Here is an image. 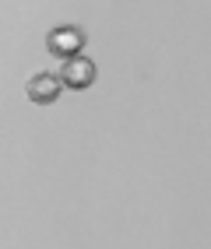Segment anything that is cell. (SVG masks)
<instances>
[{
    "label": "cell",
    "mask_w": 211,
    "mask_h": 249,
    "mask_svg": "<svg viewBox=\"0 0 211 249\" xmlns=\"http://www.w3.org/2000/svg\"><path fill=\"white\" fill-rule=\"evenodd\" d=\"M60 88H63V81L57 74H36L28 81V98L39 102V106H50V102L60 98Z\"/></svg>",
    "instance_id": "obj_3"
},
{
    "label": "cell",
    "mask_w": 211,
    "mask_h": 249,
    "mask_svg": "<svg viewBox=\"0 0 211 249\" xmlns=\"http://www.w3.org/2000/svg\"><path fill=\"white\" fill-rule=\"evenodd\" d=\"M81 49H85V32L77 25H60L50 32V53L53 56L74 60V56H81Z\"/></svg>",
    "instance_id": "obj_1"
},
{
    "label": "cell",
    "mask_w": 211,
    "mask_h": 249,
    "mask_svg": "<svg viewBox=\"0 0 211 249\" xmlns=\"http://www.w3.org/2000/svg\"><path fill=\"white\" fill-rule=\"evenodd\" d=\"M60 81L67 88H88L95 81V63L88 56H74V60H63V71H60Z\"/></svg>",
    "instance_id": "obj_2"
}]
</instances>
